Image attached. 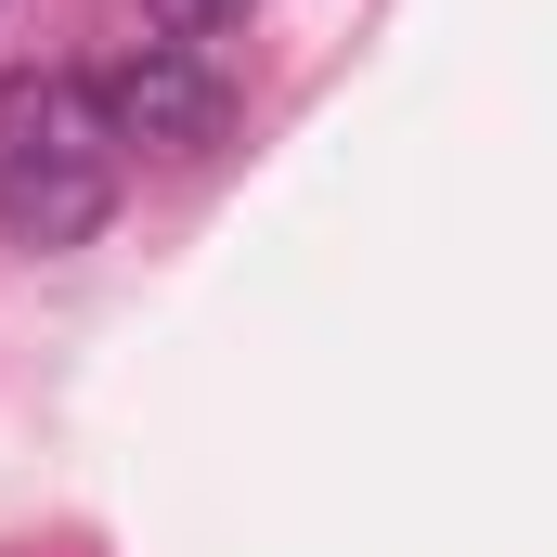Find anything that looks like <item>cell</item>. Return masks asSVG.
Here are the masks:
<instances>
[{
	"instance_id": "cell-3",
	"label": "cell",
	"mask_w": 557,
	"mask_h": 557,
	"mask_svg": "<svg viewBox=\"0 0 557 557\" xmlns=\"http://www.w3.org/2000/svg\"><path fill=\"white\" fill-rule=\"evenodd\" d=\"M182 13H221V0H182Z\"/></svg>"
},
{
	"instance_id": "cell-1",
	"label": "cell",
	"mask_w": 557,
	"mask_h": 557,
	"mask_svg": "<svg viewBox=\"0 0 557 557\" xmlns=\"http://www.w3.org/2000/svg\"><path fill=\"white\" fill-rule=\"evenodd\" d=\"M117 131L78 65H39L0 91V247H91L117 221Z\"/></svg>"
},
{
	"instance_id": "cell-2",
	"label": "cell",
	"mask_w": 557,
	"mask_h": 557,
	"mask_svg": "<svg viewBox=\"0 0 557 557\" xmlns=\"http://www.w3.org/2000/svg\"><path fill=\"white\" fill-rule=\"evenodd\" d=\"M91 104H104V131H117V156H208V143L234 131V78L195 52V39H131L104 78H91Z\"/></svg>"
}]
</instances>
